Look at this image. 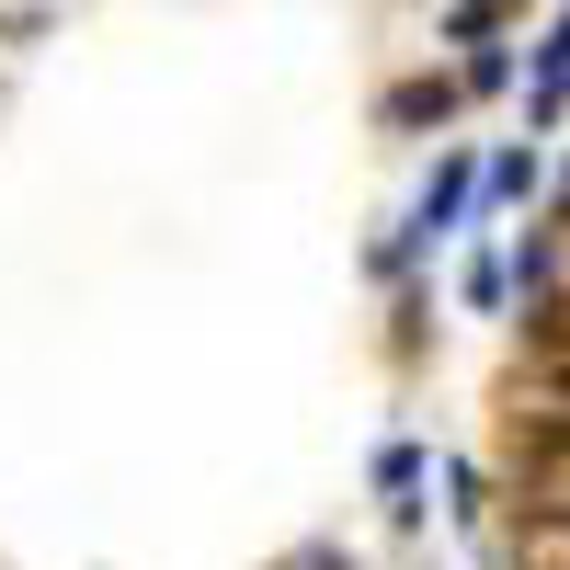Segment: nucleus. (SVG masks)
<instances>
[{
	"instance_id": "nucleus-1",
	"label": "nucleus",
	"mask_w": 570,
	"mask_h": 570,
	"mask_svg": "<svg viewBox=\"0 0 570 570\" xmlns=\"http://www.w3.org/2000/svg\"><path fill=\"white\" fill-rule=\"evenodd\" d=\"M468 183H480V171H468V149H456L434 183H422V206H411V240H445V228H456V206H468Z\"/></svg>"
},
{
	"instance_id": "nucleus-2",
	"label": "nucleus",
	"mask_w": 570,
	"mask_h": 570,
	"mask_svg": "<svg viewBox=\"0 0 570 570\" xmlns=\"http://www.w3.org/2000/svg\"><path fill=\"white\" fill-rule=\"evenodd\" d=\"M525 104H537V115H559V104H570V12H559V35L537 46V80H525Z\"/></svg>"
},
{
	"instance_id": "nucleus-3",
	"label": "nucleus",
	"mask_w": 570,
	"mask_h": 570,
	"mask_svg": "<svg viewBox=\"0 0 570 570\" xmlns=\"http://www.w3.org/2000/svg\"><path fill=\"white\" fill-rule=\"evenodd\" d=\"M445 104H456V80H400L389 91V126H434Z\"/></svg>"
},
{
	"instance_id": "nucleus-4",
	"label": "nucleus",
	"mask_w": 570,
	"mask_h": 570,
	"mask_svg": "<svg viewBox=\"0 0 570 570\" xmlns=\"http://www.w3.org/2000/svg\"><path fill=\"white\" fill-rule=\"evenodd\" d=\"M491 195H502V206L537 195V149H502V160H491Z\"/></svg>"
},
{
	"instance_id": "nucleus-5",
	"label": "nucleus",
	"mask_w": 570,
	"mask_h": 570,
	"mask_svg": "<svg viewBox=\"0 0 570 570\" xmlns=\"http://www.w3.org/2000/svg\"><path fill=\"white\" fill-rule=\"evenodd\" d=\"M376 480H389V502L411 513V491H422V456H411V445H389V456H376Z\"/></svg>"
},
{
	"instance_id": "nucleus-6",
	"label": "nucleus",
	"mask_w": 570,
	"mask_h": 570,
	"mask_svg": "<svg viewBox=\"0 0 570 570\" xmlns=\"http://www.w3.org/2000/svg\"><path fill=\"white\" fill-rule=\"evenodd\" d=\"M559 389H570V365H559Z\"/></svg>"
}]
</instances>
